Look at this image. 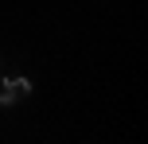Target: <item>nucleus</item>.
I'll return each instance as SVG.
<instances>
[{"instance_id":"1","label":"nucleus","mask_w":148,"mask_h":144,"mask_svg":"<svg viewBox=\"0 0 148 144\" xmlns=\"http://www.w3.org/2000/svg\"><path fill=\"white\" fill-rule=\"evenodd\" d=\"M31 93V78L23 74H12V78H0V105H16L20 98Z\"/></svg>"}]
</instances>
